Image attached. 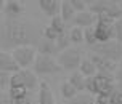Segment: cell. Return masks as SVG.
I'll use <instances>...</instances> for the list:
<instances>
[{"instance_id":"603a6c76","label":"cell","mask_w":122,"mask_h":104,"mask_svg":"<svg viewBox=\"0 0 122 104\" xmlns=\"http://www.w3.org/2000/svg\"><path fill=\"white\" fill-rule=\"evenodd\" d=\"M40 37L45 38V40H50V42H56V38L60 37V34L53 29V27H50V26H45L40 29Z\"/></svg>"},{"instance_id":"f546056e","label":"cell","mask_w":122,"mask_h":104,"mask_svg":"<svg viewBox=\"0 0 122 104\" xmlns=\"http://www.w3.org/2000/svg\"><path fill=\"white\" fill-rule=\"evenodd\" d=\"M114 31H116V40L122 43V19L114 23Z\"/></svg>"},{"instance_id":"d590c367","label":"cell","mask_w":122,"mask_h":104,"mask_svg":"<svg viewBox=\"0 0 122 104\" xmlns=\"http://www.w3.org/2000/svg\"><path fill=\"white\" fill-rule=\"evenodd\" d=\"M119 5H121V10H122V2H119Z\"/></svg>"},{"instance_id":"8992f818","label":"cell","mask_w":122,"mask_h":104,"mask_svg":"<svg viewBox=\"0 0 122 104\" xmlns=\"http://www.w3.org/2000/svg\"><path fill=\"white\" fill-rule=\"evenodd\" d=\"M32 71L39 75H50V74H60L63 72L61 66L58 64L53 56H43V55H37L36 61H34V66H32Z\"/></svg>"},{"instance_id":"d4e9b609","label":"cell","mask_w":122,"mask_h":104,"mask_svg":"<svg viewBox=\"0 0 122 104\" xmlns=\"http://www.w3.org/2000/svg\"><path fill=\"white\" fill-rule=\"evenodd\" d=\"M84 42H85L87 45H88V48L98 43V40H97V35H95V29H93V27L84 29Z\"/></svg>"},{"instance_id":"6da1fadb","label":"cell","mask_w":122,"mask_h":104,"mask_svg":"<svg viewBox=\"0 0 122 104\" xmlns=\"http://www.w3.org/2000/svg\"><path fill=\"white\" fill-rule=\"evenodd\" d=\"M40 29L26 18H5L0 23V47L15 50L19 47H37L40 42Z\"/></svg>"},{"instance_id":"f1b7e54d","label":"cell","mask_w":122,"mask_h":104,"mask_svg":"<svg viewBox=\"0 0 122 104\" xmlns=\"http://www.w3.org/2000/svg\"><path fill=\"white\" fill-rule=\"evenodd\" d=\"M72 8L76 10V13H82V11H87L88 10V3L84 2V0H69Z\"/></svg>"},{"instance_id":"83f0119b","label":"cell","mask_w":122,"mask_h":104,"mask_svg":"<svg viewBox=\"0 0 122 104\" xmlns=\"http://www.w3.org/2000/svg\"><path fill=\"white\" fill-rule=\"evenodd\" d=\"M10 80H11V74L0 69V90L10 88Z\"/></svg>"},{"instance_id":"ba28073f","label":"cell","mask_w":122,"mask_h":104,"mask_svg":"<svg viewBox=\"0 0 122 104\" xmlns=\"http://www.w3.org/2000/svg\"><path fill=\"white\" fill-rule=\"evenodd\" d=\"M92 61H93V64L97 66V71L98 72H106V74H116L117 67H119V64H116V62L109 61V59H104V58H101V56L95 55V53H92L90 56Z\"/></svg>"},{"instance_id":"8d00e7d4","label":"cell","mask_w":122,"mask_h":104,"mask_svg":"<svg viewBox=\"0 0 122 104\" xmlns=\"http://www.w3.org/2000/svg\"><path fill=\"white\" fill-rule=\"evenodd\" d=\"M95 104H97V103H95Z\"/></svg>"},{"instance_id":"7402d4cb","label":"cell","mask_w":122,"mask_h":104,"mask_svg":"<svg viewBox=\"0 0 122 104\" xmlns=\"http://www.w3.org/2000/svg\"><path fill=\"white\" fill-rule=\"evenodd\" d=\"M50 27H53L58 34H66V23L61 19V16H55V18H51L50 19Z\"/></svg>"},{"instance_id":"30bf717a","label":"cell","mask_w":122,"mask_h":104,"mask_svg":"<svg viewBox=\"0 0 122 104\" xmlns=\"http://www.w3.org/2000/svg\"><path fill=\"white\" fill-rule=\"evenodd\" d=\"M0 69L5 71V72H10V74H16L21 71L19 66L16 64V61L13 59L11 53L3 51V50H0Z\"/></svg>"},{"instance_id":"5b68a950","label":"cell","mask_w":122,"mask_h":104,"mask_svg":"<svg viewBox=\"0 0 122 104\" xmlns=\"http://www.w3.org/2000/svg\"><path fill=\"white\" fill-rule=\"evenodd\" d=\"M56 61L58 64L61 66L63 71H79V66L80 62H82V53H80L79 48H76V47H71V48L64 50V51H61L58 58H56Z\"/></svg>"},{"instance_id":"ffe728a7","label":"cell","mask_w":122,"mask_h":104,"mask_svg":"<svg viewBox=\"0 0 122 104\" xmlns=\"http://www.w3.org/2000/svg\"><path fill=\"white\" fill-rule=\"evenodd\" d=\"M67 104H95V96H92L88 93H79L76 98L67 101Z\"/></svg>"},{"instance_id":"9c48e42d","label":"cell","mask_w":122,"mask_h":104,"mask_svg":"<svg viewBox=\"0 0 122 104\" xmlns=\"http://www.w3.org/2000/svg\"><path fill=\"white\" fill-rule=\"evenodd\" d=\"M72 23H74V26H76V27H80V29H88V27H93V26L97 24V16L87 10V11L77 13Z\"/></svg>"},{"instance_id":"8fae6325","label":"cell","mask_w":122,"mask_h":104,"mask_svg":"<svg viewBox=\"0 0 122 104\" xmlns=\"http://www.w3.org/2000/svg\"><path fill=\"white\" fill-rule=\"evenodd\" d=\"M39 8L42 10V13H45L51 19L55 16H60L61 2L60 0H39Z\"/></svg>"},{"instance_id":"1f68e13d","label":"cell","mask_w":122,"mask_h":104,"mask_svg":"<svg viewBox=\"0 0 122 104\" xmlns=\"http://www.w3.org/2000/svg\"><path fill=\"white\" fill-rule=\"evenodd\" d=\"M114 77H116V80L119 82V83H122V69H119V67H117L116 74H114Z\"/></svg>"},{"instance_id":"e575fe53","label":"cell","mask_w":122,"mask_h":104,"mask_svg":"<svg viewBox=\"0 0 122 104\" xmlns=\"http://www.w3.org/2000/svg\"><path fill=\"white\" fill-rule=\"evenodd\" d=\"M0 104H2V93H0Z\"/></svg>"},{"instance_id":"836d02e7","label":"cell","mask_w":122,"mask_h":104,"mask_svg":"<svg viewBox=\"0 0 122 104\" xmlns=\"http://www.w3.org/2000/svg\"><path fill=\"white\" fill-rule=\"evenodd\" d=\"M119 69H122V59H121V62H119Z\"/></svg>"},{"instance_id":"52a82bcc","label":"cell","mask_w":122,"mask_h":104,"mask_svg":"<svg viewBox=\"0 0 122 104\" xmlns=\"http://www.w3.org/2000/svg\"><path fill=\"white\" fill-rule=\"evenodd\" d=\"M13 59L16 61L19 69H29L30 66H34V61L37 58V50L36 47H19L11 51Z\"/></svg>"},{"instance_id":"e0dca14e","label":"cell","mask_w":122,"mask_h":104,"mask_svg":"<svg viewBox=\"0 0 122 104\" xmlns=\"http://www.w3.org/2000/svg\"><path fill=\"white\" fill-rule=\"evenodd\" d=\"M79 72L82 74L85 79H88V77H95L98 74V71H97V66L93 64V61H92L90 58H85V59H82V62H80Z\"/></svg>"},{"instance_id":"ac0fdd59","label":"cell","mask_w":122,"mask_h":104,"mask_svg":"<svg viewBox=\"0 0 122 104\" xmlns=\"http://www.w3.org/2000/svg\"><path fill=\"white\" fill-rule=\"evenodd\" d=\"M67 82H69V83H71V85H72L79 93H84V91H85L87 79L79 72V71H76V72L71 74V75H69V79H67Z\"/></svg>"},{"instance_id":"2e32d148","label":"cell","mask_w":122,"mask_h":104,"mask_svg":"<svg viewBox=\"0 0 122 104\" xmlns=\"http://www.w3.org/2000/svg\"><path fill=\"white\" fill-rule=\"evenodd\" d=\"M76 10L72 8L71 2L69 0H61V8H60V16L64 23H69V21H74L76 18Z\"/></svg>"},{"instance_id":"3957f363","label":"cell","mask_w":122,"mask_h":104,"mask_svg":"<svg viewBox=\"0 0 122 104\" xmlns=\"http://www.w3.org/2000/svg\"><path fill=\"white\" fill-rule=\"evenodd\" d=\"M90 50L95 55L101 56L104 59H109V61L119 64L122 59V43H119L117 40H111L106 43H97L90 47Z\"/></svg>"},{"instance_id":"cb8c5ba5","label":"cell","mask_w":122,"mask_h":104,"mask_svg":"<svg viewBox=\"0 0 122 104\" xmlns=\"http://www.w3.org/2000/svg\"><path fill=\"white\" fill-rule=\"evenodd\" d=\"M55 45H56V50H58V55H60L61 51H64V50L71 48V47H69V45H71L69 35H67V34H61V35L58 37V38H56Z\"/></svg>"},{"instance_id":"4fadbf2b","label":"cell","mask_w":122,"mask_h":104,"mask_svg":"<svg viewBox=\"0 0 122 104\" xmlns=\"http://www.w3.org/2000/svg\"><path fill=\"white\" fill-rule=\"evenodd\" d=\"M6 18H23L24 13V5L18 0H6L5 10H3Z\"/></svg>"},{"instance_id":"4dcf8cb0","label":"cell","mask_w":122,"mask_h":104,"mask_svg":"<svg viewBox=\"0 0 122 104\" xmlns=\"http://www.w3.org/2000/svg\"><path fill=\"white\" fill-rule=\"evenodd\" d=\"M13 101H15V104H32L29 95L27 96H23V98H18V99H13Z\"/></svg>"},{"instance_id":"7c38bea8","label":"cell","mask_w":122,"mask_h":104,"mask_svg":"<svg viewBox=\"0 0 122 104\" xmlns=\"http://www.w3.org/2000/svg\"><path fill=\"white\" fill-rule=\"evenodd\" d=\"M19 74H21V79H23V85H24V88L27 91H32V90H36L37 86L40 85L39 77H37V74L34 71H30V69H21Z\"/></svg>"},{"instance_id":"5bb4252c","label":"cell","mask_w":122,"mask_h":104,"mask_svg":"<svg viewBox=\"0 0 122 104\" xmlns=\"http://www.w3.org/2000/svg\"><path fill=\"white\" fill-rule=\"evenodd\" d=\"M39 104H56L55 95L51 91L48 82H40L39 85Z\"/></svg>"},{"instance_id":"4316f807","label":"cell","mask_w":122,"mask_h":104,"mask_svg":"<svg viewBox=\"0 0 122 104\" xmlns=\"http://www.w3.org/2000/svg\"><path fill=\"white\" fill-rule=\"evenodd\" d=\"M8 95L11 96V99H18V98H23V96H27L29 91L24 86H16V88H8Z\"/></svg>"},{"instance_id":"277c9868","label":"cell","mask_w":122,"mask_h":104,"mask_svg":"<svg viewBox=\"0 0 122 104\" xmlns=\"http://www.w3.org/2000/svg\"><path fill=\"white\" fill-rule=\"evenodd\" d=\"M114 23L111 18L106 16H97V24L93 26L95 35L98 43H106L111 40H116V31H114Z\"/></svg>"},{"instance_id":"9a60e30c","label":"cell","mask_w":122,"mask_h":104,"mask_svg":"<svg viewBox=\"0 0 122 104\" xmlns=\"http://www.w3.org/2000/svg\"><path fill=\"white\" fill-rule=\"evenodd\" d=\"M37 55H43V56H55L58 55V50H56L55 42H50V40H45V38H40L39 45L36 47Z\"/></svg>"},{"instance_id":"d6986e66","label":"cell","mask_w":122,"mask_h":104,"mask_svg":"<svg viewBox=\"0 0 122 104\" xmlns=\"http://www.w3.org/2000/svg\"><path fill=\"white\" fill-rule=\"evenodd\" d=\"M60 91H61V96H63V99L64 101H71L72 98H76L77 95H79V91L74 88L67 80H64L63 83H61V86H60Z\"/></svg>"},{"instance_id":"7a4b0ae2","label":"cell","mask_w":122,"mask_h":104,"mask_svg":"<svg viewBox=\"0 0 122 104\" xmlns=\"http://www.w3.org/2000/svg\"><path fill=\"white\" fill-rule=\"evenodd\" d=\"M88 11L93 13L95 16H106L112 21L122 19V10L119 2H111V0H95L88 3Z\"/></svg>"},{"instance_id":"484cf974","label":"cell","mask_w":122,"mask_h":104,"mask_svg":"<svg viewBox=\"0 0 122 104\" xmlns=\"http://www.w3.org/2000/svg\"><path fill=\"white\" fill-rule=\"evenodd\" d=\"M85 91L92 96H98V82L95 77H88L85 83Z\"/></svg>"},{"instance_id":"d6a6232c","label":"cell","mask_w":122,"mask_h":104,"mask_svg":"<svg viewBox=\"0 0 122 104\" xmlns=\"http://www.w3.org/2000/svg\"><path fill=\"white\" fill-rule=\"evenodd\" d=\"M3 10H5V0H0V14L3 13Z\"/></svg>"},{"instance_id":"44dd1931","label":"cell","mask_w":122,"mask_h":104,"mask_svg":"<svg viewBox=\"0 0 122 104\" xmlns=\"http://www.w3.org/2000/svg\"><path fill=\"white\" fill-rule=\"evenodd\" d=\"M67 35H69V40L71 43H82L84 42V29H80V27H71L69 32H67Z\"/></svg>"}]
</instances>
